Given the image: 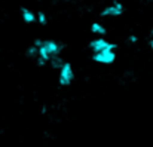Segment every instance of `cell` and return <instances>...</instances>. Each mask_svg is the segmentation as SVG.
Listing matches in <instances>:
<instances>
[{"instance_id":"4","label":"cell","mask_w":153,"mask_h":147,"mask_svg":"<svg viewBox=\"0 0 153 147\" xmlns=\"http://www.w3.org/2000/svg\"><path fill=\"white\" fill-rule=\"evenodd\" d=\"M92 59L95 62H100V64H111L116 59V52L114 50H110V49H105V50L94 53L92 55Z\"/></svg>"},{"instance_id":"8","label":"cell","mask_w":153,"mask_h":147,"mask_svg":"<svg viewBox=\"0 0 153 147\" xmlns=\"http://www.w3.org/2000/svg\"><path fill=\"white\" fill-rule=\"evenodd\" d=\"M49 62H51V65L55 68V70H59V68L64 65V62H65V61H64L59 55H55V56H52L51 59H49Z\"/></svg>"},{"instance_id":"6","label":"cell","mask_w":153,"mask_h":147,"mask_svg":"<svg viewBox=\"0 0 153 147\" xmlns=\"http://www.w3.org/2000/svg\"><path fill=\"white\" fill-rule=\"evenodd\" d=\"M21 16H22V21L27 22V24H31V22L36 21V15L30 9H27L24 6H21Z\"/></svg>"},{"instance_id":"7","label":"cell","mask_w":153,"mask_h":147,"mask_svg":"<svg viewBox=\"0 0 153 147\" xmlns=\"http://www.w3.org/2000/svg\"><path fill=\"white\" fill-rule=\"evenodd\" d=\"M91 31H92L94 34H98V36H104V34L107 33L105 27L101 25L100 22H92V24H91Z\"/></svg>"},{"instance_id":"10","label":"cell","mask_w":153,"mask_h":147,"mask_svg":"<svg viewBox=\"0 0 153 147\" xmlns=\"http://www.w3.org/2000/svg\"><path fill=\"white\" fill-rule=\"evenodd\" d=\"M27 56H31V58H37V48L34 46V45H31L30 48L27 49Z\"/></svg>"},{"instance_id":"12","label":"cell","mask_w":153,"mask_h":147,"mask_svg":"<svg viewBox=\"0 0 153 147\" xmlns=\"http://www.w3.org/2000/svg\"><path fill=\"white\" fill-rule=\"evenodd\" d=\"M150 48H152V50H153V39L150 40Z\"/></svg>"},{"instance_id":"9","label":"cell","mask_w":153,"mask_h":147,"mask_svg":"<svg viewBox=\"0 0 153 147\" xmlns=\"http://www.w3.org/2000/svg\"><path fill=\"white\" fill-rule=\"evenodd\" d=\"M36 19H37V21H39L42 25H46V24H48V18H46V15H45L42 10H39V12H37V15H36Z\"/></svg>"},{"instance_id":"2","label":"cell","mask_w":153,"mask_h":147,"mask_svg":"<svg viewBox=\"0 0 153 147\" xmlns=\"http://www.w3.org/2000/svg\"><path fill=\"white\" fill-rule=\"evenodd\" d=\"M74 80V71H73V65L70 62H64V65L59 68V76H58V82L61 86H68L71 82Z\"/></svg>"},{"instance_id":"3","label":"cell","mask_w":153,"mask_h":147,"mask_svg":"<svg viewBox=\"0 0 153 147\" xmlns=\"http://www.w3.org/2000/svg\"><path fill=\"white\" fill-rule=\"evenodd\" d=\"M89 48L94 53L97 52H101V50H105V49H110V50H116L117 45L116 43H110L108 40H105L104 37H98V39H94L91 43H89Z\"/></svg>"},{"instance_id":"13","label":"cell","mask_w":153,"mask_h":147,"mask_svg":"<svg viewBox=\"0 0 153 147\" xmlns=\"http://www.w3.org/2000/svg\"><path fill=\"white\" fill-rule=\"evenodd\" d=\"M152 36H153V27H152Z\"/></svg>"},{"instance_id":"1","label":"cell","mask_w":153,"mask_h":147,"mask_svg":"<svg viewBox=\"0 0 153 147\" xmlns=\"http://www.w3.org/2000/svg\"><path fill=\"white\" fill-rule=\"evenodd\" d=\"M61 50H62V45L59 42H56V40H42V45L37 48V58H40L46 62L52 56L59 55Z\"/></svg>"},{"instance_id":"5","label":"cell","mask_w":153,"mask_h":147,"mask_svg":"<svg viewBox=\"0 0 153 147\" xmlns=\"http://www.w3.org/2000/svg\"><path fill=\"white\" fill-rule=\"evenodd\" d=\"M122 12H123L122 3L117 1V0H114L111 4H108V6H105V7L102 9L100 15H101V16H119V15H122Z\"/></svg>"},{"instance_id":"11","label":"cell","mask_w":153,"mask_h":147,"mask_svg":"<svg viewBox=\"0 0 153 147\" xmlns=\"http://www.w3.org/2000/svg\"><path fill=\"white\" fill-rule=\"evenodd\" d=\"M128 40L134 43V42H137V40H138V37H137V36H129V37H128Z\"/></svg>"}]
</instances>
